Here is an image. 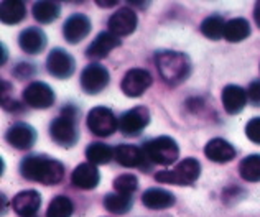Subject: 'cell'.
Masks as SVG:
<instances>
[{
	"mask_svg": "<svg viewBox=\"0 0 260 217\" xmlns=\"http://www.w3.org/2000/svg\"><path fill=\"white\" fill-rule=\"evenodd\" d=\"M20 174L28 181L42 183L45 186H54L63 179V163L46 155H28L20 163Z\"/></svg>",
	"mask_w": 260,
	"mask_h": 217,
	"instance_id": "6da1fadb",
	"label": "cell"
},
{
	"mask_svg": "<svg viewBox=\"0 0 260 217\" xmlns=\"http://www.w3.org/2000/svg\"><path fill=\"white\" fill-rule=\"evenodd\" d=\"M155 63L161 79L170 86L181 84L183 81L188 79L191 73V59L184 53L172 50L158 51L155 54Z\"/></svg>",
	"mask_w": 260,
	"mask_h": 217,
	"instance_id": "7a4b0ae2",
	"label": "cell"
},
{
	"mask_svg": "<svg viewBox=\"0 0 260 217\" xmlns=\"http://www.w3.org/2000/svg\"><path fill=\"white\" fill-rule=\"evenodd\" d=\"M78 111L76 107H64L56 119H53L50 124V135L54 143H58L63 148H71L76 145L79 138L78 125H76Z\"/></svg>",
	"mask_w": 260,
	"mask_h": 217,
	"instance_id": "3957f363",
	"label": "cell"
},
{
	"mask_svg": "<svg viewBox=\"0 0 260 217\" xmlns=\"http://www.w3.org/2000/svg\"><path fill=\"white\" fill-rule=\"evenodd\" d=\"M143 155L150 163L161 166H170L180 157V148L172 137H156L153 140H147L143 143Z\"/></svg>",
	"mask_w": 260,
	"mask_h": 217,
	"instance_id": "277c9868",
	"label": "cell"
},
{
	"mask_svg": "<svg viewBox=\"0 0 260 217\" xmlns=\"http://www.w3.org/2000/svg\"><path fill=\"white\" fill-rule=\"evenodd\" d=\"M201 165L194 158H184L173 169L168 171H158L155 174V179L165 185H178V186H191L200 178Z\"/></svg>",
	"mask_w": 260,
	"mask_h": 217,
	"instance_id": "5b68a950",
	"label": "cell"
},
{
	"mask_svg": "<svg viewBox=\"0 0 260 217\" xmlns=\"http://www.w3.org/2000/svg\"><path fill=\"white\" fill-rule=\"evenodd\" d=\"M86 124L89 132H92L98 137H111L117 130L119 122L115 119L114 112L107 107H94L89 111Z\"/></svg>",
	"mask_w": 260,
	"mask_h": 217,
	"instance_id": "8992f818",
	"label": "cell"
},
{
	"mask_svg": "<svg viewBox=\"0 0 260 217\" xmlns=\"http://www.w3.org/2000/svg\"><path fill=\"white\" fill-rule=\"evenodd\" d=\"M150 124V112L145 105H137L124 112L119 119V130L125 137H137Z\"/></svg>",
	"mask_w": 260,
	"mask_h": 217,
	"instance_id": "52a82bcc",
	"label": "cell"
},
{
	"mask_svg": "<svg viewBox=\"0 0 260 217\" xmlns=\"http://www.w3.org/2000/svg\"><path fill=\"white\" fill-rule=\"evenodd\" d=\"M109 71L99 63L87 64L83 73H81V87L89 96H95V94L102 92L109 84Z\"/></svg>",
	"mask_w": 260,
	"mask_h": 217,
	"instance_id": "ba28073f",
	"label": "cell"
},
{
	"mask_svg": "<svg viewBox=\"0 0 260 217\" xmlns=\"http://www.w3.org/2000/svg\"><path fill=\"white\" fill-rule=\"evenodd\" d=\"M153 79L152 74L147 69H140V67H134L125 73V76L122 78V92L125 94L127 97H140L143 92H145L150 86H152Z\"/></svg>",
	"mask_w": 260,
	"mask_h": 217,
	"instance_id": "9c48e42d",
	"label": "cell"
},
{
	"mask_svg": "<svg viewBox=\"0 0 260 217\" xmlns=\"http://www.w3.org/2000/svg\"><path fill=\"white\" fill-rule=\"evenodd\" d=\"M74 58L63 48H54L46 58V69L51 76L58 79H68L74 73Z\"/></svg>",
	"mask_w": 260,
	"mask_h": 217,
	"instance_id": "30bf717a",
	"label": "cell"
},
{
	"mask_svg": "<svg viewBox=\"0 0 260 217\" xmlns=\"http://www.w3.org/2000/svg\"><path fill=\"white\" fill-rule=\"evenodd\" d=\"M54 92L50 86L42 81H33L23 91V100L33 108H50L54 104Z\"/></svg>",
	"mask_w": 260,
	"mask_h": 217,
	"instance_id": "8fae6325",
	"label": "cell"
},
{
	"mask_svg": "<svg viewBox=\"0 0 260 217\" xmlns=\"http://www.w3.org/2000/svg\"><path fill=\"white\" fill-rule=\"evenodd\" d=\"M137 23H139L137 13L128 7H122L117 12H114L107 20L109 31L115 37H127L130 33H134Z\"/></svg>",
	"mask_w": 260,
	"mask_h": 217,
	"instance_id": "7c38bea8",
	"label": "cell"
},
{
	"mask_svg": "<svg viewBox=\"0 0 260 217\" xmlns=\"http://www.w3.org/2000/svg\"><path fill=\"white\" fill-rule=\"evenodd\" d=\"M5 140L10 147L17 150H30L37 141V132L31 125L25 122H17L5 132Z\"/></svg>",
	"mask_w": 260,
	"mask_h": 217,
	"instance_id": "4fadbf2b",
	"label": "cell"
},
{
	"mask_svg": "<svg viewBox=\"0 0 260 217\" xmlns=\"http://www.w3.org/2000/svg\"><path fill=\"white\" fill-rule=\"evenodd\" d=\"M91 31V20H89L84 13H73L71 17L63 25V37L68 43L78 45L79 42L89 35Z\"/></svg>",
	"mask_w": 260,
	"mask_h": 217,
	"instance_id": "5bb4252c",
	"label": "cell"
},
{
	"mask_svg": "<svg viewBox=\"0 0 260 217\" xmlns=\"http://www.w3.org/2000/svg\"><path fill=\"white\" fill-rule=\"evenodd\" d=\"M42 206V194L35 189L18 193L12 201V207L20 217H33Z\"/></svg>",
	"mask_w": 260,
	"mask_h": 217,
	"instance_id": "9a60e30c",
	"label": "cell"
},
{
	"mask_svg": "<svg viewBox=\"0 0 260 217\" xmlns=\"http://www.w3.org/2000/svg\"><path fill=\"white\" fill-rule=\"evenodd\" d=\"M120 45H122V42L119 40V37L112 35L111 31H102L94 38V42L87 46L86 56L89 59H102V58L109 56V53L112 50L119 48Z\"/></svg>",
	"mask_w": 260,
	"mask_h": 217,
	"instance_id": "2e32d148",
	"label": "cell"
},
{
	"mask_svg": "<svg viewBox=\"0 0 260 217\" xmlns=\"http://www.w3.org/2000/svg\"><path fill=\"white\" fill-rule=\"evenodd\" d=\"M46 35L38 26H28L18 35V46L26 54H40L46 46Z\"/></svg>",
	"mask_w": 260,
	"mask_h": 217,
	"instance_id": "e0dca14e",
	"label": "cell"
},
{
	"mask_svg": "<svg viewBox=\"0 0 260 217\" xmlns=\"http://www.w3.org/2000/svg\"><path fill=\"white\" fill-rule=\"evenodd\" d=\"M99 181H101V174L92 163H81V165H78L73 169L71 183L74 188L89 191V189H94L98 186Z\"/></svg>",
	"mask_w": 260,
	"mask_h": 217,
	"instance_id": "ac0fdd59",
	"label": "cell"
},
{
	"mask_svg": "<svg viewBox=\"0 0 260 217\" xmlns=\"http://www.w3.org/2000/svg\"><path fill=\"white\" fill-rule=\"evenodd\" d=\"M114 160L119 163L120 166L125 168H145V155H143V150L135 145H127L122 143L119 147L114 148Z\"/></svg>",
	"mask_w": 260,
	"mask_h": 217,
	"instance_id": "d6986e66",
	"label": "cell"
},
{
	"mask_svg": "<svg viewBox=\"0 0 260 217\" xmlns=\"http://www.w3.org/2000/svg\"><path fill=\"white\" fill-rule=\"evenodd\" d=\"M204 155L214 163H228L236 158V148L224 138H213L204 147Z\"/></svg>",
	"mask_w": 260,
	"mask_h": 217,
	"instance_id": "ffe728a7",
	"label": "cell"
},
{
	"mask_svg": "<svg viewBox=\"0 0 260 217\" xmlns=\"http://www.w3.org/2000/svg\"><path fill=\"white\" fill-rule=\"evenodd\" d=\"M245 104H247V91L236 84H229L222 89V105L225 112L231 115H236L244 111Z\"/></svg>",
	"mask_w": 260,
	"mask_h": 217,
	"instance_id": "44dd1931",
	"label": "cell"
},
{
	"mask_svg": "<svg viewBox=\"0 0 260 217\" xmlns=\"http://www.w3.org/2000/svg\"><path fill=\"white\" fill-rule=\"evenodd\" d=\"M142 202L145 207L158 211V209H168V207L175 206L176 198H175L173 193L167 191V189L150 188L142 194Z\"/></svg>",
	"mask_w": 260,
	"mask_h": 217,
	"instance_id": "7402d4cb",
	"label": "cell"
},
{
	"mask_svg": "<svg viewBox=\"0 0 260 217\" xmlns=\"http://www.w3.org/2000/svg\"><path fill=\"white\" fill-rule=\"evenodd\" d=\"M25 4L20 0H4L0 5V18L5 25H17L25 18Z\"/></svg>",
	"mask_w": 260,
	"mask_h": 217,
	"instance_id": "603a6c76",
	"label": "cell"
},
{
	"mask_svg": "<svg viewBox=\"0 0 260 217\" xmlns=\"http://www.w3.org/2000/svg\"><path fill=\"white\" fill-rule=\"evenodd\" d=\"M31 13H33V18H35L37 22L51 23L59 17L61 9L56 2H50V0H38V2L33 4Z\"/></svg>",
	"mask_w": 260,
	"mask_h": 217,
	"instance_id": "cb8c5ba5",
	"label": "cell"
},
{
	"mask_svg": "<svg viewBox=\"0 0 260 217\" xmlns=\"http://www.w3.org/2000/svg\"><path fill=\"white\" fill-rule=\"evenodd\" d=\"M250 35V25L245 18H232L225 22L224 38L229 43H239Z\"/></svg>",
	"mask_w": 260,
	"mask_h": 217,
	"instance_id": "d4e9b609",
	"label": "cell"
},
{
	"mask_svg": "<svg viewBox=\"0 0 260 217\" xmlns=\"http://www.w3.org/2000/svg\"><path fill=\"white\" fill-rule=\"evenodd\" d=\"M114 155L115 152L112 150V147H109L107 143H99V141H94L86 148V158L92 165H107L114 158Z\"/></svg>",
	"mask_w": 260,
	"mask_h": 217,
	"instance_id": "484cf974",
	"label": "cell"
},
{
	"mask_svg": "<svg viewBox=\"0 0 260 217\" xmlns=\"http://www.w3.org/2000/svg\"><path fill=\"white\" fill-rule=\"evenodd\" d=\"M239 174L244 181H260V155H249L239 163Z\"/></svg>",
	"mask_w": 260,
	"mask_h": 217,
	"instance_id": "4316f807",
	"label": "cell"
},
{
	"mask_svg": "<svg viewBox=\"0 0 260 217\" xmlns=\"http://www.w3.org/2000/svg\"><path fill=\"white\" fill-rule=\"evenodd\" d=\"M134 201L127 194L111 193L104 198V207L112 214H127L132 209Z\"/></svg>",
	"mask_w": 260,
	"mask_h": 217,
	"instance_id": "83f0119b",
	"label": "cell"
},
{
	"mask_svg": "<svg viewBox=\"0 0 260 217\" xmlns=\"http://www.w3.org/2000/svg\"><path fill=\"white\" fill-rule=\"evenodd\" d=\"M224 28H225V22L221 15H211L208 18L203 20L201 23V33L209 40H219L224 37Z\"/></svg>",
	"mask_w": 260,
	"mask_h": 217,
	"instance_id": "f1b7e54d",
	"label": "cell"
},
{
	"mask_svg": "<svg viewBox=\"0 0 260 217\" xmlns=\"http://www.w3.org/2000/svg\"><path fill=\"white\" fill-rule=\"evenodd\" d=\"M74 211L73 201L68 196H56L53 198L46 209V217H71Z\"/></svg>",
	"mask_w": 260,
	"mask_h": 217,
	"instance_id": "f546056e",
	"label": "cell"
},
{
	"mask_svg": "<svg viewBox=\"0 0 260 217\" xmlns=\"http://www.w3.org/2000/svg\"><path fill=\"white\" fill-rule=\"evenodd\" d=\"M137 188H139V179L134 174H120L114 179V189L119 194L132 196L137 191Z\"/></svg>",
	"mask_w": 260,
	"mask_h": 217,
	"instance_id": "4dcf8cb0",
	"label": "cell"
},
{
	"mask_svg": "<svg viewBox=\"0 0 260 217\" xmlns=\"http://www.w3.org/2000/svg\"><path fill=\"white\" fill-rule=\"evenodd\" d=\"M245 135H247V138L250 141L260 145V117H255L247 122V125H245Z\"/></svg>",
	"mask_w": 260,
	"mask_h": 217,
	"instance_id": "1f68e13d",
	"label": "cell"
},
{
	"mask_svg": "<svg viewBox=\"0 0 260 217\" xmlns=\"http://www.w3.org/2000/svg\"><path fill=\"white\" fill-rule=\"evenodd\" d=\"M37 67L30 63H18L13 69V76H17L18 79H28L31 76H35Z\"/></svg>",
	"mask_w": 260,
	"mask_h": 217,
	"instance_id": "d6a6232c",
	"label": "cell"
},
{
	"mask_svg": "<svg viewBox=\"0 0 260 217\" xmlns=\"http://www.w3.org/2000/svg\"><path fill=\"white\" fill-rule=\"evenodd\" d=\"M247 97L254 105L260 107V81H254L250 83L249 89H247Z\"/></svg>",
	"mask_w": 260,
	"mask_h": 217,
	"instance_id": "836d02e7",
	"label": "cell"
},
{
	"mask_svg": "<svg viewBox=\"0 0 260 217\" xmlns=\"http://www.w3.org/2000/svg\"><path fill=\"white\" fill-rule=\"evenodd\" d=\"M254 20H255L257 26L260 28V0L255 4V7H254Z\"/></svg>",
	"mask_w": 260,
	"mask_h": 217,
	"instance_id": "e575fe53",
	"label": "cell"
},
{
	"mask_svg": "<svg viewBox=\"0 0 260 217\" xmlns=\"http://www.w3.org/2000/svg\"><path fill=\"white\" fill-rule=\"evenodd\" d=\"M95 5H98V7H114V5H117V0H109V2H102V0H95Z\"/></svg>",
	"mask_w": 260,
	"mask_h": 217,
	"instance_id": "d590c367",
	"label": "cell"
}]
</instances>
